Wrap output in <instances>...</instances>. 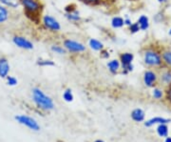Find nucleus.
I'll return each mask as SVG.
<instances>
[{"instance_id": "obj_29", "label": "nucleus", "mask_w": 171, "mask_h": 142, "mask_svg": "<svg viewBox=\"0 0 171 142\" xmlns=\"http://www.w3.org/2000/svg\"><path fill=\"white\" fill-rule=\"evenodd\" d=\"M101 57H102L103 58H108V57H109L108 51H106V50H102V51H101Z\"/></svg>"}, {"instance_id": "obj_23", "label": "nucleus", "mask_w": 171, "mask_h": 142, "mask_svg": "<svg viewBox=\"0 0 171 142\" xmlns=\"http://www.w3.org/2000/svg\"><path fill=\"white\" fill-rule=\"evenodd\" d=\"M63 99L65 100L66 102H72L74 99L73 93H72L71 90L67 89L65 92L63 93Z\"/></svg>"}, {"instance_id": "obj_28", "label": "nucleus", "mask_w": 171, "mask_h": 142, "mask_svg": "<svg viewBox=\"0 0 171 142\" xmlns=\"http://www.w3.org/2000/svg\"><path fill=\"white\" fill-rule=\"evenodd\" d=\"M80 1L85 4H88V5H98L103 0H80Z\"/></svg>"}, {"instance_id": "obj_31", "label": "nucleus", "mask_w": 171, "mask_h": 142, "mask_svg": "<svg viewBox=\"0 0 171 142\" xmlns=\"http://www.w3.org/2000/svg\"><path fill=\"white\" fill-rule=\"evenodd\" d=\"M167 96H168V99L171 101V85L169 86V88H168V91H167Z\"/></svg>"}, {"instance_id": "obj_12", "label": "nucleus", "mask_w": 171, "mask_h": 142, "mask_svg": "<svg viewBox=\"0 0 171 142\" xmlns=\"http://www.w3.org/2000/svg\"><path fill=\"white\" fill-rule=\"evenodd\" d=\"M171 121V119H167V118H165V117H153L151 119L147 120V121L144 122V126L145 127H151L155 124H167Z\"/></svg>"}, {"instance_id": "obj_16", "label": "nucleus", "mask_w": 171, "mask_h": 142, "mask_svg": "<svg viewBox=\"0 0 171 142\" xmlns=\"http://www.w3.org/2000/svg\"><path fill=\"white\" fill-rule=\"evenodd\" d=\"M9 17H10V12H9L6 6L0 3V24L6 22L9 19Z\"/></svg>"}, {"instance_id": "obj_15", "label": "nucleus", "mask_w": 171, "mask_h": 142, "mask_svg": "<svg viewBox=\"0 0 171 142\" xmlns=\"http://www.w3.org/2000/svg\"><path fill=\"white\" fill-rule=\"evenodd\" d=\"M88 46L91 47V49H92L93 51H101L102 50H104V44L99 41L95 39V38H91L88 40Z\"/></svg>"}, {"instance_id": "obj_30", "label": "nucleus", "mask_w": 171, "mask_h": 142, "mask_svg": "<svg viewBox=\"0 0 171 142\" xmlns=\"http://www.w3.org/2000/svg\"><path fill=\"white\" fill-rule=\"evenodd\" d=\"M124 21H125V25H126V26H130V25L132 24L131 20H130L129 18H126V19H124Z\"/></svg>"}, {"instance_id": "obj_17", "label": "nucleus", "mask_w": 171, "mask_h": 142, "mask_svg": "<svg viewBox=\"0 0 171 142\" xmlns=\"http://www.w3.org/2000/svg\"><path fill=\"white\" fill-rule=\"evenodd\" d=\"M137 23L139 24L140 29L142 30V31H147L149 28V19L147 15H141L138 18Z\"/></svg>"}, {"instance_id": "obj_4", "label": "nucleus", "mask_w": 171, "mask_h": 142, "mask_svg": "<svg viewBox=\"0 0 171 142\" xmlns=\"http://www.w3.org/2000/svg\"><path fill=\"white\" fill-rule=\"evenodd\" d=\"M14 119L19 124H21V125H24L27 128H29V130H32L35 132H38L40 130V125L38 124V122L34 118L29 117V115H26V114L15 115Z\"/></svg>"}, {"instance_id": "obj_35", "label": "nucleus", "mask_w": 171, "mask_h": 142, "mask_svg": "<svg viewBox=\"0 0 171 142\" xmlns=\"http://www.w3.org/2000/svg\"><path fill=\"white\" fill-rule=\"evenodd\" d=\"M169 36H171V28H170V30H169Z\"/></svg>"}, {"instance_id": "obj_18", "label": "nucleus", "mask_w": 171, "mask_h": 142, "mask_svg": "<svg viewBox=\"0 0 171 142\" xmlns=\"http://www.w3.org/2000/svg\"><path fill=\"white\" fill-rule=\"evenodd\" d=\"M124 25H125V21H124V18H122L121 16H114L111 19V26H112L113 29H120Z\"/></svg>"}, {"instance_id": "obj_8", "label": "nucleus", "mask_w": 171, "mask_h": 142, "mask_svg": "<svg viewBox=\"0 0 171 142\" xmlns=\"http://www.w3.org/2000/svg\"><path fill=\"white\" fill-rule=\"evenodd\" d=\"M12 42L15 46H17L18 48L20 49H23V50H32L33 49V44L32 41H29V39H27L26 37L24 36H14L12 38Z\"/></svg>"}, {"instance_id": "obj_5", "label": "nucleus", "mask_w": 171, "mask_h": 142, "mask_svg": "<svg viewBox=\"0 0 171 142\" xmlns=\"http://www.w3.org/2000/svg\"><path fill=\"white\" fill-rule=\"evenodd\" d=\"M120 63H121V67L123 68V72H131L133 70V65H132V62L134 60V55L131 53H123L120 54Z\"/></svg>"}, {"instance_id": "obj_3", "label": "nucleus", "mask_w": 171, "mask_h": 142, "mask_svg": "<svg viewBox=\"0 0 171 142\" xmlns=\"http://www.w3.org/2000/svg\"><path fill=\"white\" fill-rule=\"evenodd\" d=\"M144 62L149 67H155V68L162 67V64H164L161 54L153 49H147L144 51Z\"/></svg>"}, {"instance_id": "obj_9", "label": "nucleus", "mask_w": 171, "mask_h": 142, "mask_svg": "<svg viewBox=\"0 0 171 142\" xmlns=\"http://www.w3.org/2000/svg\"><path fill=\"white\" fill-rule=\"evenodd\" d=\"M158 76L155 72L153 71H145L144 74V83L147 87H153L156 83Z\"/></svg>"}, {"instance_id": "obj_24", "label": "nucleus", "mask_w": 171, "mask_h": 142, "mask_svg": "<svg viewBox=\"0 0 171 142\" xmlns=\"http://www.w3.org/2000/svg\"><path fill=\"white\" fill-rule=\"evenodd\" d=\"M152 96H153L154 98H155V99H161V98L162 97V96H164L162 90H161L159 88H155L152 92Z\"/></svg>"}, {"instance_id": "obj_27", "label": "nucleus", "mask_w": 171, "mask_h": 142, "mask_svg": "<svg viewBox=\"0 0 171 142\" xmlns=\"http://www.w3.org/2000/svg\"><path fill=\"white\" fill-rule=\"evenodd\" d=\"M37 64L39 66L46 67V66H54V63L51 61V60H39L37 62Z\"/></svg>"}, {"instance_id": "obj_33", "label": "nucleus", "mask_w": 171, "mask_h": 142, "mask_svg": "<svg viewBox=\"0 0 171 142\" xmlns=\"http://www.w3.org/2000/svg\"><path fill=\"white\" fill-rule=\"evenodd\" d=\"M158 2H160V3H165L166 1H167V0H157Z\"/></svg>"}, {"instance_id": "obj_22", "label": "nucleus", "mask_w": 171, "mask_h": 142, "mask_svg": "<svg viewBox=\"0 0 171 142\" xmlns=\"http://www.w3.org/2000/svg\"><path fill=\"white\" fill-rule=\"evenodd\" d=\"M50 50L52 53L57 54H67V50L64 48V47L59 46V45H52Z\"/></svg>"}, {"instance_id": "obj_20", "label": "nucleus", "mask_w": 171, "mask_h": 142, "mask_svg": "<svg viewBox=\"0 0 171 142\" xmlns=\"http://www.w3.org/2000/svg\"><path fill=\"white\" fill-rule=\"evenodd\" d=\"M162 59L164 64H165L167 67H171V51L166 50L162 53Z\"/></svg>"}, {"instance_id": "obj_6", "label": "nucleus", "mask_w": 171, "mask_h": 142, "mask_svg": "<svg viewBox=\"0 0 171 142\" xmlns=\"http://www.w3.org/2000/svg\"><path fill=\"white\" fill-rule=\"evenodd\" d=\"M64 48H65L70 53H83L86 51V46L83 43L72 40V39H65L63 42Z\"/></svg>"}, {"instance_id": "obj_14", "label": "nucleus", "mask_w": 171, "mask_h": 142, "mask_svg": "<svg viewBox=\"0 0 171 142\" xmlns=\"http://www.w3.org/2000/svg\"><path fill=\"white\" fill-rule=\"evenodd\" d=\"M106 67H108L111 74H117L120 70V68H121V63H120V60L118 59H112L108 62Z\"/></svg>"}, {"instance_id": "obj_26", "label": "nucleus", "mask_w": 171, "mask_h": 142, "mask_svg": "<svg viewBox=\"0 0 171 142\" xmlns=\"http://www.w3.org/2000/svg\"><path fill=\"white\" fill-rule=\"evenodd\" d=\"M6 79H7V84L9 86H15V85H17V83H18V81H17V79L14 76L8 75L6 77Z\"/></svg>"}, {"instance_id": "obj_13", "label": "nucleus", "mask_w": 171, "mask_h": 142, "mask_svg": "<svg viewBox=\"0 0 171 142\" xmlns=\"http://www.w3.org/2000/svg\"><path fill=\"white\" fill-rule=\"evenodd\" d=\"M144 117H145L144 112L142 109H140V108L134 109L133 111L131 112V118L133 119L135 122H142V121H144Z\"/></svg>"}, {"instance_id": "obj_2", "label": "nucleus", "mask_w": 171, "mask_h": 142, "mask_svg": "<svg viewBox=\"0 0 171 142\" xmlns=\"http://www.w3.org/2000/svg\"><path fill=\"white\" fill-rule=\"evenodd\" d=\"M32 100L39 109L43 111H51L54 108V102L51 98L39 88H33L32 91Z\"/></svg>"}, {"instance_id": "obj_32", "label": "nucleus", "mask_w": 171, "mask_h": 142, "mask_svg": "<svg viewBox=\"0 0 171 142\" xmlns=\"http://www.w3.org/2000/svg\"><path fill=\"white\" fill-rule=\"evenodd\" d=\"M165 142H171V137L170 136H166Z\"/></svg>"}, {"instance_id": "obj_25", "label": "nucleus", "mask_w": 171, "mask_h": 142, "mask_svg": "<svg viewBox=\"0 0 171 142\" xmlns=\"http://www.w3.org/2000/svg\"><path fill=\"white\" fill-rule=\"evenodd\" d=\"M128 30H129V32L131 33H138L139 31H141V29H140V26L138 23H132L130 26H128Z\"/></svg>"}, {"instance_id": "obj_21", "label": "nucleus", "mask_w": 171, "mask_h": 142, "mask_svg": "<svg viewBox=\"0 0 171 142\" xmlns=\"http://www.w3.org/2000/svg\"><path fill=\"white\" fill-rule=\"evenodd\" d=\"M66 18L68 19L70 21H73V22H78V21L81 20V16L79 14V12H77L76 10L74 12H66Z\"/></svg>"}, {"instance_id": "obj_11", "label": "nucleus", "mask_w": 171, "mask_h": 142, "mask_svg": "<svg viewBox=\"0 0 171 142\" xmlns=\"http://www.w3.org/2000/svg\"><path fill=\"white\" fill-rule=\"evenodd\" d=\"M160 81L164 85H166V86L171 85V67L165 68L161 71Z\"/></svg>"}, {"instance_id": "obj_19", "label": "nucleus", "mask_w": 171, "mask_h": 142, "mask_svg": "<svg viewBox=\"0 0 171 142\" xmlns=\"http://www.w3.org/2000/svg\"><path fill=\"white\" fill-rule=\"evenodd\" d=\"M157 134L161 137L168 136V127L166 124H159L157 127Z\"/></svg>"}, {"instance_id": "obj_10", "label": "nucleus", "mask_w": 171, "mask_h": 142, "mask_svg": "<svg viewBox=\"0 0 171 142\" xmlns=\"http://www.w3.org/2000/svg\"><path fill=\"white\" fill-rule=\"evenodd\" d=\"M10 64L6 57H0V77L6 78L10 72Z\"/></svg>"}, {"instance_id": "obj_7", "label": "nucleus", "mask_w": 171, "mask_h": 142, "mask_svg": "<svg viewBox=\"0 0 171 142\" xmlns=\"http://www.w3.org/2000/svg\"><path fill=\"white\" fill-rule=\"evenodd\" d=\"M42 23L44 25V27L47 30H50V32L57 33L61 30V25H60L59 21L57 19H55L54 17L51 15L46 14L43 16Z\"/></svg>"}, {"instance_id": "obj_34", "label": "nucleus", "mask_w": 171, "mask_h": 142, "mask_svg": "<svg viewBox=\"0 0 171 142\" xmlns=\"http://www.w3.org/2000/svg\"><path fill=\"white\" fill-rule=\"evenodd\" d=\"M94 142H105V141H103V140H100V139H98V140H95Z\"/></svg>"}, {"instance_id": "obj_36", "label": "nucleus", "mask_w": 171, "mask_h": 142, "mask_svg": "<svg viewBox=\"0 0 171 142\" xmlns=\"http://www.w3.org/2000/svg\"><path fill=\"white\" fill-rule=\"evenodd\" d=\"M3 1V0H0V2H2Z\"/></svg>"}, {"instance_id": "obj_1", "label": "nucleus", "mask_w": 171, "mask_h": 142, "mask_svg": "<svg viewBox=\"0 0 171 142\" xmlns=\"http://www.w3.org/2000/svg\"><path fill=\"white\" fill-rule=\"evenodd\" d=\"M19 2L20 5L24 8V12L27 16L37 22L44 7L41 0H19Z\"/></svg>"}]
</instances>
